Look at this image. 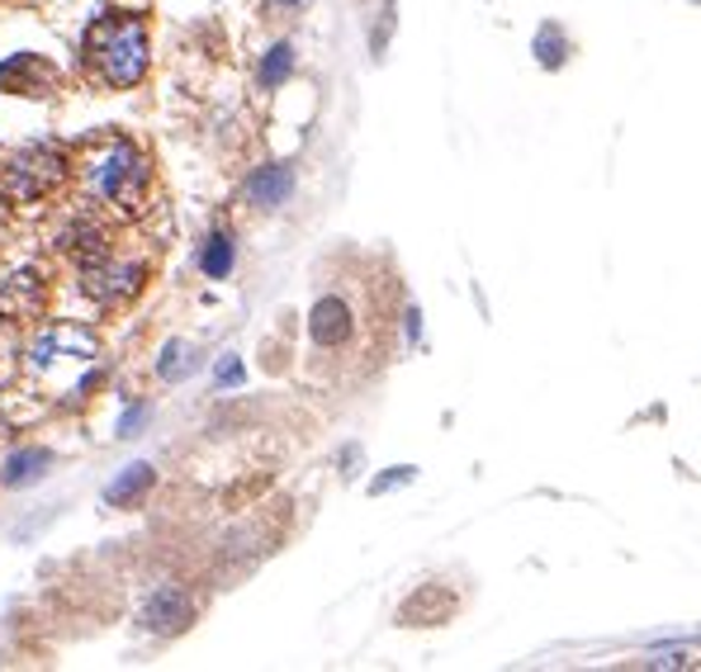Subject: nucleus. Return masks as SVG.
I'll list each match as a JSON object with an SVG mask.
<instances>
[{"instance_id":"obj_1","label":"nucleus","mask_w":701,"mask_h":672,"mask_svg":"<svg viewBox=\"0 0 701 672\" xmlns=\"http://www.w3.org/2000/svg\"><path fill=\"white\" fill-rule=\"evenodd\" d=\"M86 189L100 204L119 214H142L148 209V189H152V166L129 138H100L76 156Z\"/></svg>"},{"instance_id":"obj_2","label":"nucleus","mask_w":701,"mask_h":672,"mask_svg":"<svg viewBox=\"0 0 701 672\" xmlns=\"http://www.w3.org/2000/svg\"><path fill=\"white\" fill-rule=\"evenodd\" d=\"M86 62L105 86H138L148 76V20L142 14H100L86 29Z\"/></svg>"},{"instance_id":"obj_3","label":"nucleus","mask_w":701,"mask_h":672,"mask_svg":"<svg viewBox=\"0 0 701 672\" xmlns=\"http://www.w3.org/2000/svg\"><path fill=\"white\" fill-rule=\"evenodd\" d=\"M67 181V152L53 142H29L0 156V195H10L14 204H34L43 195Z\"/></svg>"},{"instance_id":"obj_4","label":"nucleus","mask_w":701,"mask_h":672,"mask_svg":"<svg viewBox=\"0 0 701 672\" xmlns=\"http://www.w3.org/2000/svg\"><path fill=\"white\" fill-rule=\"evenodd\" d=\"M100 356V342L86 327H47L34 346H29V370L53 375L57 365H86Z\"/></svg>"},{"instance_id":"obj_5","label":"nucleus","mask_w":701,"mask_h":672,"mask_svg":"<svg viewBox=\"0 0 701 672\" xmlns=\"http://www.w3.org/2000/svg\"><path fill=\"white\" fill-rule=\"evenodd\" d=\"M142 280H148V265L115 261V256H100V261H90L86 275H82L86 294L100 299V303H129V299L142 290Z\"/></svg>"},{"instance_id":"obj_6","label":"nucleus","mask_w":701,"mask_h":672,"mask_svg":"<svg viewBox=\"0 0 701 672\" xmlns=\"http://www.w3.org/2000/svg\"><path fill=\"white\" fill-rule=\"evenodd\" d=\"M53 86H57V72L39 53H14L0 67V90H10V95H47Z\"/></svg>"},{"instance_id":"obj_7","label":"nucleus","mask_w":701,"mask_h":672,"mask_svg":"<svg viewBox=\"0 0 701 672\" xmlns=\"http://www.w3.org/2000/svg\"><path fill=\"white\" fill-rule=\"evenodd\" d=\"M39 303H43V275H34V270H20V275L0 280V313L14 317V323L34 317Z\"/></svg>"},{"instance_id":"obj_8","label":"nucleus","mask_w":701,"mask_h":672,"mask_svg":"<svg viewBox=\"0 0 701 672\" xmlns=\"http://www.w3.org/2000/svg\"><path fill=\"white\" fill-rule=\"evenodd\" d=\"M142 616H148V626H152V630L171 635V630H181L185 620H190V597H185L181 587H162V592H152V597H148Z\"/></svg>"},{"instance_id":"obj_9","label":"nucleus","mask_w":701,"mask_h":672,"mask_svg":"<svg viewBox=\"0 0 701 672\" xmlns=\"http://www.w3.org/2000/svg\"><path fill=\"white\" fill-rule=\"evenodd\" d=\"M309 332L317 346H342L350 336V308L342 299H317V308L309 317Z\"/></svg>"},{"instance_id":"obj_10","label":"nucleus","mask_w":701,"mask_h":672,"mask_svg":"<svg viewBox=\"0 0 701 672\" xmlns=\"http://www.w3.org/2000/svg\"><path fill=\"white\" fill-rule=\"evenodd\" d=\"M290 189H294V171L290 166H261L247 181V199L261 204V209H276V204L290 199Z\"/></svg>"},{"instance_id":"obj_11","label":"nucleus","mask_w":701,"mask_h":672,"mask_svg":"<svg viewBox=\"0 0 701 672\" xmlns=\"http://www.w3.org/2000/svg\"><path fill=\"white\" fill-rule=\"evenodd\" d=\"M148 488H152V464H129V469H123L115 484L105 488V502L109 507H133Z\"/></svg>"},{"instance_id":"obj_12","label":"nucleus","mask_w":701,"mask_h":672,"mask_svg":"<svg viewBox=\"0 0 701 672\" xmlns=\"http://www.w3.org/2000/svg\"><path fill=\"white\" fill-rule=\"evenodd\" d=\"M43 469H47V451H20V455H10L0 478H6L10 488H20V484H29V478H39Z\"/></svg>"},{"instance_id":"obj_13","label":"nucleus","mask_w":701,"mask_h":672,"mask_svg":"<svg viewBox=\"0 0 701 672\" xmlns=\"http://www.w3.org/2000/svg\"><path fill=\"white\" fill-rule=\"evenodd\" d=\"M228 270H233V237H228V232H214L209 247H204V275L223 280Z\"/></svg>"},{"instance_id":"obj_14","label":"nucleus","mask_w":701,"mask_h":672,"mask_svg":"<svg viewBox=\"0 0 701 672\" xmlns=\"http://www.w3.org/2000/svg\"><path fill=\"white\" fill-rule=\"evenodd\" d=\"M290 72H294V47L290 43H276L266 53V62H261V86H280Z\"/></svg>"},{"instance_id":"obj_15","label":"nucleus","mask_w":701,"mask_h":672,"mask_svg":"<svg viewBox=\"0 0 701 672\" xmlns=\"http://www.w3.org/2000/svg\"><path fill=\"white\" fill-rule=\"evenodd\" d=\"M185 370H195V350H190L185 342H171L166 356L157 360V375H162V379H181Z\"/></svg>"},{"instance_id":"obj_16","label":"nucleus","mask_w":701,"mask_h":672,"mask_svg":"<svg viewBox=\"0 0 701 672\" xmlns=\"http://www.w3.org/2000/svg\"><path fill=\"white\" fill-rule=\"evenodd\" d=\"M536 57H540V67H560V62H564V34H560V29H540Z\"/></svg>"},{"instance_id":"obj_17","label":"nucleus","mask_w":701,"mask_h":672,"mask_svg":"<svg viewBox=\"0 0 701 672\" xmlns=\"http://www.w3.org/2000/svg\"><path fill=\"white\" fill-rule=\"evenodd\" d=\"M148 418H152V408H148V403L129 408V412H123V422H119V436H138V426L148 422Z\"/></svg>"},{"instance_id":"obj_18","label":"nucleus","mask_w":701,"mask_h":672,"mask_svg":"<svg viewBox=\"0 0 701 672\" xmlns=\"http://www.w3.org/2000/svg\"><path fill=\"white\" fill-rule=\"evenodd\" d=\"M412 478V469H398V474H385V478H375V492H389V488H398V484H408Z\"/></svg>"},{"instance_id":"obj_19","label":"nucleus","mask_w":701,"mask_h":672,"mask_svg":"<svg viewBox=\"0 0 701 672\" xmlns=\"http://www.w3.org/2000/svg\"><path fill=\"white\" fill-rule=\"evenodd\" d=\"M237 379H242V365H237V360H223V365H218V383H237Z\"/></svg>"},{"instance_id":"obj_20","label":"nucleus","mask_w":701,"mask_h":672,"mask_svg":"<svg viewBox=\"0 0 701 672\" xmlns=\"http://www.w3.org/2000/svg\"><path fill=\"white\" fill-rule=\"evenodd\" d=\"M284 6H299V0H284Z\"/></svg>"}]
</instances>
